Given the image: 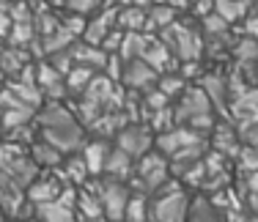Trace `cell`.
<instances>
[{
	"instance_id": "1",
	"label": "cell",
	"mask_w": 258,
	"mask_h": 222,
	"mask_svg": "<svg viewBox=\"0 0 258 222\" xmlns=\"http://www.w3.org/2000/svg\"><path fill=\"white\" fill-rule=\"evenodd\" d=\"M33 123H36L39 137L52 143L60 154H75L85 143V126L80 123L75 110L63 107L60 102H52L50 99V104L39 107Z\"/></svg>"
},
{
	"instance_id": "2",
	"label": "cell",
	"mask_w": 258,
	"mask_h": 222,
	"mask_svg": "<svg viewBox=\"0 0 258 222\" xmlns=\"http://www.w3.org/2000/svg\"><path fill=\"white\" fill-rule=\"evenodd\" d=\"M189 197L184 184L170 176L157 192L149 195V222H187L189 219Z\"/></svg>"
},
{
	"instance_id": "3",
	"label": "cell",
	"mask_w": 258,
	"mask_h": 222,
	"mask_svg": "<svg viewBox=\"0 0 258 222\" xmlns=\"http://www.w3.org/2000/svg\"><path fill=\"white\" fill-rule=\"evenodd\" d=\"M168 178H170V159L154 145L149 154H143V157L135 162V173L126 184H129L132 192L151 195V192H157Z\"/></svg>"
},
{
	"instance_id": "4",
	"label": "cell",
	"mask_w": 258,
	"mask_h": 222,
	"mask_svg": "<svg viewBox=\"0 0 258 222\" xmlns=\"http://www.w3.org/2000/svg\"><path fill=\"white\" fill-rule=\"evenodd\" d=\"M96 195H99V203H102V211H104V219L110 222H121L124 219V208H126V200L132 195L126 181H118V178H107V176H99V178H91Z\"/></svg>"
},
{
	"instance_id": "5",
	"label": "cell",
	"mask_w": 258,
	"mask_h": 222,
	"mask_svg": "<svg viewBox=\"0 0 258 222\" xmlns=\"http://www.w3.org/2000/svg\"><path fill=\"white\" fill-rule=\"evenodd\" d=\"M165 47L176 55L179 60H198L201 52H204V39L195 33V28L189 25H181V22H173L165 28Z\"/></svg>"
},
{
	"instance_id": "6",
	"label": "cell",
	"mask_w": 258,
	"mask_h": 222,
	"mask_svg": "<svg viewBox=\"0 0 258 222\" xmlns=\"http://www.w3.org/2000/svg\"><path fill=\"white\" fill-rule=\"evenodd\" d=\"M75 203H77V187H66L60 197L33 206V219H39V222H80Z\"/></svg>"
},
{
	"instance_id": "7",
	"label": "cell",
	"mask_w": 258,
	"mask_h": 222,
	"mask_svg": "<svg viewBox=\"0 0 258 222\" xmlns=\"http://www.w3.org/2000/svg\"><path fill=\"white\" fill-rule=\"evenodd\" d=\"M154 137H157V134L151 132L143 121H129L126 126L115 134V145L124 148L129 157L140 159L143 154H149L151 148H154Z\"/></svg>"
},
{
	"instance_id": "8",
	"label": "cell",
	"mask_w": 258,
	"mask_h": 222,
	"mask_svg": "<svg viewBox=\"0 0 258 222\" xmlns=\"http://www.w3.org/2000/svg\"><path fill=\"white\" fill-rule=\"evenodd\" d=\"M66 187H69V184L58 176V170H55V168L52 170H39L33 176V181L25 187V195H28V200L33 203V206H39V203H47V200L60 197Z\"/></svg>"
},
{
	"instance_id": "9",
	"label": "cell",
	"mask_w": 258,
	"mask_h": 222,
	"mask_svg": "<svg viewBox=\"0 0 258 222\" xmlns=\"http://www.w3.org/2000/svg\"><path fill=\"white\" fill-rule=\"evenodd\" d=\"M159 80V71L154 69L151 63H146L143 58H132V60H124V71H121V85L135 94H146L157 85Z\"/></svg>"
},
{
	"instance_id": "10",
	"label": "cell",
	"mask_w": 258,
	"mask_h": 222,
	"mask_svg": "<svg viewBox=\"0 0 258 222\" xmlns=\"http://www.w3.org/2000/svg\"><path fill=\"white\" fill-rule=\"evenodd\" d=\"M173 113H176V123H189L192 118H198V115L212 113V99H209V94L204 88H184L181 99L173 107Z\"/></svg>"
},
{
	"instance_id": "11",
	"label": "cell",
	"mask_w": 258,
	"mask_h": 222,
	"mask_svg": "<svg viewBox=\"0 0 258 222\" xmlns=\"http://www.w3.org/2000/svg\"><path fill=\"white\" fill-rule=\"evenodd\" d=\"M201 140H204V134H201V132H195L192 126H187V123H179V126H173V129H168V132L157 134L154 145L165 154V157H173L176 151H181V148H187L192 143H201Z\"/></svg>"
},
{
	"instance_id": "12",
	"label": "cell",
	"mask_w": 258,
	"mask_h": 222,
	"mask_svg": "<svg viewBox=\"0 0 258 222\" xmlns=\"http://www.w3.org/2000/svg\"><path fill=\"white\" fill-rule=\"evenodd\" d=\"M36 71V85L41 88V94L47 99H52V102H58L60 96L66 94V83H63V74H60L55 66L47 60V63H36L33 66Z\"/></svg>"
},
{
	"instance_id": "13",
	"label": "cell",
	"mask_w": 258,
	"mask_h": 222,
	"mask_svg": "<svg viewBox=\"0 0 258 222\" xmlns=\"http://www.w3.org/2000/svg\"><path fill=\"white\" fill-rule=\"evenodd\" d=\"M113 28H118V9H104L94 20H85V28H83V41H91V44H102L104 36L110 33Z\"/></svg>"
},
{
	"instance_id": "14",
	"label": "cell",
	"mask_w": 258,
	"mask_h": 222,
	"mask_svg": "<svg viewBox=\"0 0 258 222\" xmlns=\"http://www.w3.org/2000/svg\"><path fill=\"white\" fill-rule=\"evenodd\" d=\"M77 217L80 222H94V219H102L104 211H102V203H99V195H96L94 184H91V178L83 184V187H77Z\"/></svg>"
},
{
	"instance_id": "15",
	"label": "cell",
	"mask_w": 258,
	"mask_h": 222,
	"mask_svg": "<svg viewBox=\"0 0 258 222\" xmlns=\"http://www.w3.org/2000/svg\"><path fill=\"white\" fill-rule=\"evenodd\" d=\"M72 58H75V63H80V66H88V69H94V71H104L110 52H104L99 44L77 39L75 44H72Z\"/></svg>"
},
{
	"instance_id": "16",
	"label": "cell",
	"mask_w": 258,
	"mask_h": 222,
	"mask_svg": "<svg viewBox=\"0 0 258 222\" xmlns=\"http://www.w3.org/2000/svg\"><path fill=\"white\" fill-rule=\"evenodd\" d=\"M110 148H113V145H110L107 137H96V140H88V143H83L80 154H83V159H85V168H88L91 178H99V176H102Z\"/></svg>"
},
{
	"instance_id": "17",
	"label": "cell",
	"mask_w": 258,
	"mask_h": 222,
	"mask_svg": "<svg viewBox=\"0 0 258 222\" xmlns=\"http://www.w3.org/2000/svg\"><path fill=\"white\" fill-rule=\"evenodd\" d=\"M135 162H138V159L129 157L124 148L113 145V148H110V154H107V162H104L102 176L118 178V181H129V178H132V173H135Z\"/></svg>"
},
{
	"instance_id": "18",
	"label": "cell",
	"mask_w": 258,
	"mask_h": 222,
	"mask_svg": "<svg viewBox=\"0 0 258 222\" xmlns=\"http://www.w3.org/2000/svg\"><path fill=\"white\" fill-rule=\"evenodd\" d=\"M28 151H30L33 162L39 165L41 170H52V168H58V165L63 162V157H66V154H60L52 143H47V140H41V137H36L33 143L28 145Z\"/></svg>"
},
{
	"instance_id": "19",
	"label": "cell",
	"mask_w": 258,
	"mask_h": 222,
	"mask_svg": "<svg viewBox=\"0 0 258 222\" xmlns=\"http://www.w3.org/2000/svg\"><path fill=\"white\" fill-rule=\"evenodd\" d=\"M250 6H253V0H214V14L223 17L228 25H233L247 17Z\"/></svg>"
},
{
	"instance_id": "20",
	"label": "cell",
	"mask_w": 258,
	"mask_h": 222,
	"mask_svg": "<svg viewBox=\"0 0 258 222\" xmlns=\"http://www.w3.org/2000/svg\"><path fill=\"white\" fill-rule=\"evenodd\" d=\"M94 69H88V66H80L75 63L69 71L63 74V83H66V94H72V96H80L85 88L91 85V80H94Z\"/></svg>"
},
{
	"instance_id": "21",
	"label": "cell",
	"mask_w": 258,
	"mask_h": 222,
	"mask_svg": "<svg viewBox=\"0 0 258 222\" xmlns=\"http://www.w3.org/2000/svg\"><path fill=\"white\" fill-rule=\"evenodd\" d=\"M176 6L173 3H157V6H151L149 9V17H146V28H154V30H165L168 25H173L176 22Z\"/></svg>"
},
{
	"instance_id": "22",
	"label": "cell",
	"mask_w": 258,
	"mask_h": 222,
	"mask_svg": "<svg viewBox=\"0 0 258 222\" xmlns=\"http://www.w3.org/2000/svg\"><path fill=\"white\" fill-rule=\"evenodd\" d=\"M149 9L146 6H121L118 9V28L121 30H143Z\"/></svg>"
},
{
	"instance_id": "23",
	"label": "cell",
	"mask_w": 258,
	"mask_h": 222,
	"mask_svg": "<svg viewBox=\"0 0 258 222\" xmlns=\"http://www.w3.org/2000/svg\"><path fill=\"white\" fill-rule=\"evenodd\" d=\"M121 222H149V195L146 192H132L124 208Z\"/></svg>"
},
{
	"instance_id": "24",
	"label": "cell",
	"mask_w": 258,
	"mask_h": 222,
	"mask_svg": "<svg viewBox=\"0 0 258 222\" xmlns=\"http://www.w3.org/2000/svg\"><path fill=\"white\" fill-rule=\"evenodd\" d=\"M58 9H63V11H69V14H83V17H88V14H94L96 9L102 6V0H52Z\"/></svg>"
},
{
	"instance_id": "25",
	"label": "cell",
	"mask_w": 258,
	"mask_h": 222,
	"mask_svg": "<svg viewBox=\"0 0 258 222\" xmlns=\"http://www.w3.org/2000/svg\"><path fill=\"white\" fill-rule=\"evenodd\" d=\"M157 88L173 99V96H181V91L187 88V80H184L181 74H165V77L157 80Z\"/></svg>"
},
{
	"instance_id": "26",
	"label": "cell",
	"mask_w": 258,
	"mask_h": 222,
	"mask_svg": "<svg viewBox=\"0 0 258 222\" xmlns=\"http://www.w3.org/2000/svg\"><path fill=\"white\" fill-rule=\"evenodd\" d=\"M236 168L247 176V173L258 170V148L255 145H242L236 154Z\"/></svg>"
},
{
	"instance_id": "27",
	"label": "cell",
	"mask_w": 258,
	"mask_h": 222,
	"mask_svg": "<svg viewBox=\"0 0 258 222\" xmlns=\"http://www.w3.org/2000/svg\"><path fill=\"white\" fill-rule=\"evenodd\" d=\"M244 33H247V36H255V39H258V6L253 3V6H250V11H247V17H244Z\"/></svg>"
},
{
	"instance_id": "28",
	"label": "cell",
	"mask_w": 258,
	"mask_h": 222,
	"mask_svg": "<svg viewBox=\"0 0 258 222\" xmlns=\"http://www.w3.org/2000/svg\"><path fill=\"white\" fill-rule=\"evenodd\" d=\"M242 137H244V145H255L258 148V121H247L242 126Z\"/></svg>"
},
{
	"instance_id": "29",
	"label": "cell",
	"mask_w": 258,
	"mask_h": 222,
	"mask_svg": "<svg viewBox=\"0 0 258 222\" xmlns=\"http://www.w3.org/2000/svg\"><path fill=\"white\" fill-rule=\"evenodd\" d=\"M244 184H247V192H253V195H258V170H253V173H247V176H244Z\"/></svg>"
},
{
	"instance_id": "30",
	"label": "cell",
	"mask_w": 258,
	"mask_h": 222,
	"mask_svg": "<svg viewBox=\"0 0 258 222\" xmlns=\"http://www.w3.org/2000/svg\"><path fill=\"white\" fill-rule=\"evenodd\" d=\"M121 6H149V0H115Z\"/></svg>"
},
{
	"instance_id": "31",
	"label": "cell",
	"mask_w": 258,
	"mask_h": 222,
	"mask_svg": "<svg viewBox=\"0 0 258 222\" xmlns=\"http://www.w3.org/2000/svg\"><path fill=\"white\" fill-rule=\"evenodd\" d=\"M250 208H253V214L258 217V195H253V192H250Z\"/></svg>"
},
{
	"instance_id": "32",
	"label": "cell",
	"mask_w": 258,
	"mask_h": 222,
	"mask_svg": "<svg viewBox=\"0 0 258 222\" xmlns=\"http://www.w3.org/2000/svg\"><path fill=\"white\" fill-rule=\"evenodd\" d=\"M0 134H3V113H0Z\"/></svg>"
},
{
	"instance_id": "33",
	"label": "cell",
	"mask_w": 258,
	"mask_h": 222,
	"mask_svg": "<svg viewBox=\"0 0 258 222\" xmlns=\"http://www.w3.org/2000/svg\"><path fill=\"white\" fill-rule=\"evenodd\" d=\"M6 219V214H3V208H0V222H3Z\"/></svg>"
},
{
	"instance_id": "34",
	"label": "cell",
	"mask_w": 258,
	"mask_h": 222,
	"mask_svg": "<svg viewBox=\"0 0 258 222\" xmlns=\"http://www.w3.org/2000/svg\"><path fill=\"white\" fill-rule=\"evenodd\" d=\"M28 222H39V219H28Z\"/></svg>"
},
{
	"instance_id": "35",
	"label": "cell",
	"mask_w": 258,
	"mask_h": 222,
	"mask_svg": "<svg viewBox=\"0 0 258 222\" xmlns=\"http://www.w3.org/2000/svg\"><path fill=\"white\" fill-rule=\"evenodd\" d=\"M253 3H258V0H253Z\"/></svg>"
}]
</instances>
